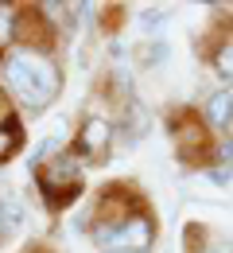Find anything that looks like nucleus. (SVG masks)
<instances>
[{"mask_svg":"<svg viewBox=\"0 0 233 253\" xmlns=\"http://www.w3.org/2000/svg\"><path fill=\"white\" fill-rule=\"evenodd\" d=\"M4 78L16 90L20 105L32 109V113H43L63 90L59 63L47 51H35V47H12L4 55Z\"/></svg>","mask_w":233,"mask_h":253,"instance_id":"1","label":"nucleus"},{"mask_svg":"<svg viewBox=\"0 0 233 253\" xmlns=\"http://www.w3.org/2000/svg\"><path fill=\"white\" fill-rule=\"evenodd\" d=\"M35 187L43 195V203L51 207V211H63L70 207L82 187H86V171H82V160L74 156V152H59V156L43 160L39 168H35Z\"/></svg>","mask_w":233,"mask_h":253,"instance_id":"2","label":"nucleus"},{"mask_svg":"<svg viewBox=\"0 0 233 253\" xmlns=\"http://www.w3.org/2000/svg\"><path fill=\"white\" fill-rule=\"evenodd\" d=\"M171 136H175L179 160L187 168H214V160H218V132L206 125L202 113L175 109L171 113Z\"/></svg>","mask_w":233,"mask_h":253,"instance_id":"3","label":"nucleus"},{"mask_svg":"<svg viewBox=\"0 0 233 253\" xmlns=\"http://www.w3.org/2000/svg\"><path fill=\"white\" fill-rule=\"evenodd\" d=\"M94 242L105 253H148L156 242V218L144 207L121 222H94Z\"/></svg>","mask_w":233,"mask_h":253,"instance_id":"4","label":"nucleus"},{"mask_svg":"<svg viewBox=\"0 0 233 253\" xmlns=\"http://www.w3.org/2000/svg\"><path fill=\"white\" fill-rule=\"evenodd\" d=\"M109 148H113V125L98 113H90L78 128V136H74V156L90 160V164H105Z\"/></svg>","mask_w":233,"mask_h":253,"instance_id":"5","label":"nucleus"},{"mask_svg":"<svg viewBox=\"0 0 233 253\" xmlns=\"http://www.w3.org/2000/svg\"><path fill=\"white\" fill-rule=\"evenodd\" d=\"M206 63L226 78V86H233V16L214 32V43L206 51Z\"/></svg>","mask_w":233,"mask_h":253,"instance_id":"6","label":"nucleus"},{"mask_svg":"<svg viewBox=\"0 0 233 253\" xmlns=\"http://www.w3.org/2000/svg\"><path fill=\"white\" fill-rule=\"evenodd\" d=\"M0 226L4 230H20L24 226V207L12 191H0Z\"/></svg>","mask_w":233,"mask_h":253,"instance_id":"7","label":"nucleus"},{"mask_svg":"<svg viewBox=\"0 0 233 253\" xmlns=\"http://www.w3.org/2000/svg\"><path fill=\"white\" fill-rule=\"evenodd\" d=\"M16 148H20V125H16V121H4V125H0V164L12 156Z\"/></svg>","mask_w":233,"mask_h":253,"instance_id":"8","label":"nucleus"},{"mask_svg":"<svg viewBox=\"0 0 233 253\" xmlns=\"http://www.w3.org/2000/svg\"><path fill=\"white\" fill-rule=\"evenodd\" d=\"M206 179H210V183H218V187H226V183H233V168L214 164V168H206Z\"/></svg>","mask_w":233,"mask_h":253,"instance_id":"9","label":"nucleus"},{"mask_svg":"<svg viewBox=\"0 0 233 253\" xmlns=\"http://www.w3.org/2000/svg\"><path fill=\"white\" fill-rule=\"evenodd\" d=\"M164 20H167V12H144V28H148V32H152V28H160Z\"/></svg>","mask_w":233,"mask_h":253,"instance_id":"10","label":"nucleus"},{"mask_svg":"<svg viewBox=\"0 0 233 253\" xmlns=\"http://www.w3.org/2000/svg\"><path fill=\"white\" fill-rule=\"evenodd\" d=\"M222 140H226V144H233V121H230L226 128H222Z\"/></svg>","mask_w":233,"mask_h":253,"instance_id":"11","label":"nucleus"},{"mask_svg":"<svg viewBox=\"0 0 233 253\" xmlns=\"http://www.w3.org/2000/svg\"><path fill=\"white\" fill-rule=\"evenodd\" d=\"M28 253H47V250H28Z\"/></svg>","mask_w":233,"mask_h":253,"instance_id":"12","label":"nucleus"},{"mask_svg":"<svg viewBox=\"0 0 233 253\" xmlns=\"http://www.w3.org/2000/svg\"><path fill=\"white\" fill-rule=\"evenodd\" d=\"M0 230H4V226H0Z\"/></svg>","mask_w":233,"mask_h":253,"instance_id":"13","label":"nucleus"}]
</instances>
